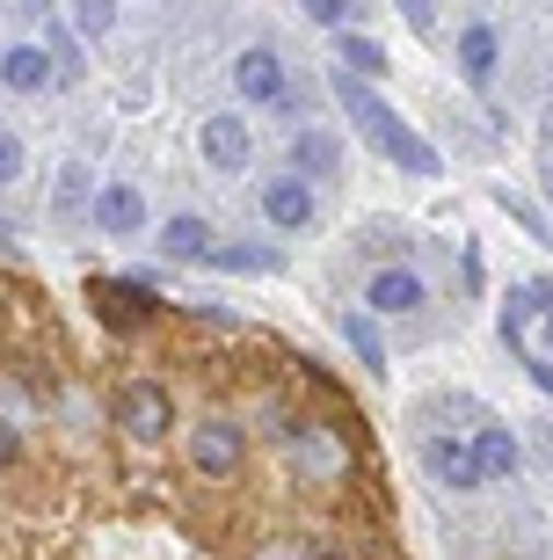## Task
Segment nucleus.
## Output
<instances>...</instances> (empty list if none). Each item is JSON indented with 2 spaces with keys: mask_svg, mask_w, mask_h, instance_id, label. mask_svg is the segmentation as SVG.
<instances>
[{
  "mask_svg": "<svg viewBox=\"0 0 553 560\" xmlns=\"http://www.w3.org/2000/svg\"><path fill=\"white\" fill-rule=\"evenodd\" d=\"M263 211L277 219V226H313V189H307V175H277V183L263 189Z\"/></svg>",
  "mask_w": 553,
  "mask_h": 560,
  "instance_id": "obj_9",
  "label": "nucleus"
},
{
  "mask_svg": "<svg viewBox=\"0 0 553 560\" xmlns=\"http://www.w3.org/2000/svg\"><path fill=\"white\" fill-rule=\"evenodd\" d=\"M95 219H103L110 233H139L146 226V197L117 183V189H103V197H95Z\"/></svg>",
  "mask_w": 553,
  "mask_h": 560,
  "instance_id": "obj_13",
  "label": "nucleus"
},
{
  "mask_svg": "<svg viewBox=\"0 0 553 560\" xmlns=\"http://www.w3.org/2000/svg\"><path fill=\"white\" fill-rule=\"evenodd\" d=\"M0 81L15 88V95H37V88L51 81V51H44V44H15V51L0 59Z\"/></svg>",
  "mask_w": 553,
  "mask_h": 560,
  "instance_id": "obj_10",
  "label": "nucleus"
},
{
  "mask_svg": "<svg viewBox=\"0 0 553 560\" xmlns=\"http://www.w3.org/2000/svg\"><path fill=\"white\" fill-rule=\"evenodd\" d=\"M161 248L175 255V262H205V255H211L205 219H168V226H161Z\"/></svg>",
  "mask_w": 553,
  "mask_h": 560,
  "instance_id": "obj_15",
  "label": "nucleus"
},
{
  "mask_svg": "<svg viewBox=\"0 0 553 560\" xmlns=\"http://www.w3.org/2000/svg\"><path fill=\"white\" fill-rule=\"evenodd\" d=\"M263 560H307V546H263Z\"/></svg>",
  "mask_w": 553,
  "mask_h": 560,
  "instance_id": "obj_26",
  "label": "nucleus"
},
{
  "mask_svg": "<svg viewBox=\"0 0 553 560\" xmlns=\"http://www.w3.org/2000/svg\"><path fill=\"white\" fill-rule=\"evenodd\" d=\"M110 22H117V0H73V30L81 37H103Z\"/></svg>",
  "mask_w": 553,
  "mask_h": 560,
  "instance_id": "obj_20",
  "label": "nucleus"
},
{
  "mask_svg": "<svg viewBox=\"0 0 553 560\" xmlns=\"http://www.w3.org/2000/svg\"><path fill=\"white\" fill-rule=\"evenodd\" d=\"M503 335H510L517 350H525V364H532V378L553 394V291L539 284H517L510 306H503Z\"/></svg>",
  "mask_w": 553,
  "mask_h": 560,
  "instance_id": "obj_2",
  "label": "nucleus"
},
{
  "mask_svg": "<svg viewBox=\"0 0 553 560\" xmlns=\"http://www.w3.org/2000/svg\"><path fill=\"white\" fill-rule=\"evenodd\" d=\"M459 66H466V81L481 88L495 73V30H481V22H473L466 37H459Z\"/></svg>",
  "mask_w": 553,
  "mask_h": 560,
  "instance_id": "obj_16",
  "label": "nucleus"
},
{
  "mask_svg": "<svg viewBox=\"0 0 553 560\" xmlns=\"http://www.w3.org/2000/svg\"><path fill=\"white\" fill-rule=\"evenodd\" d=\"M335 51H343L349 73H387V51H379L371 37H357V30H343V44H335Z\"/></svg>",
  "mask_w": 553,
  "mask_h": 560,
  "instance_id": "obj_18",
  "label": "nucleus"
},
{
  "mask_svg": "<svg viewBox=\"0 0 553 560\" xmlns=\"http://www.w3.org/2000/svg\"><path fill=\"white\" fill-rule=\"evenodd\" d=\"M117 422L139 436V444H161L168 422H175V408H168V394L153 386V378H131V386L117 394Z\"/></svg>",
  "mask_w": 553,
  "mask_h": 560,
  "instance_id": "obj_5",
  "label": "nucleus"
},
{
  "mask_svg": "<svg viewBox=\"0 0 553 560\" xmlns=\"http://www.w3.org/2000/svg\"><path fill=\"white\" fill-rule=\"evenodd\" d=\"M15 175H22V145L0 131V183H15Z\"/></svg>",
  "mask_w": 553,
  "mask_h": 560,
  "instance_id": "obj_24",
  "label": "nucleus"
},
{
  "mask_svg": "<svg viewBox=\"0 0 553 560\" xmlns=\"http://www.w3.org/2000/svg\"><path fill=\"white\" fill-rule=\"evenodd\" d=\"M197 145H205V161L211 167H247V125L241 117H205V131H197Z\"/></svg>",
  "mask_w": 553,
  "mask_h": 560,
  "instance_id": "obj_8",
  "label": "nucleus"
},
{
  "mask_svg": "<svg viewBox=\"0 0 553 560\" xmlns=\"http://www.w3.org/2000/svg\"><path fill=\"white\" fill-rule=\"evenodd\" d=\"M371 306H379V313L423 306V277H415V270H379V277H371Z\"/></svg>",
  "mask_w": 553,
  "mask_h": 560,
  "instance_id": "obj_12",
  "label": "nucleus"
},
{
  "mask_svg": "<svg viewBox=\"0 0 553 560\" xmlns=\"http://www.w3.org/2000/svg\"><path fill=\"white\" fill-rule=\"evenodd\" d=\"M401 15H408L415 30H430V22H437V15H430V0H401Z\"/></svg>",
  "mask_w": 553,
  "mask_h": 560,
  "instance_id": "obj_25",
  "label": "nucleus"
},
{
  "mask_svg": "<svg viewBox=\"0 0 553 560\" xmlns=\"http://www.w3.org/2000/svg\"><path fill=\"white\" fill-rule=\"evenodd\" d=\"M88 197V167H66V189H59V211H81Z\"/></svg>",
  "mask_w": 553,
  "mask_h": 560,
  "instance_id": "obj_23",
  "label": "nucleus"
},
{
  "mask_svg": "<svg viewBox=\"0 0 553 560\" xmlns=\"http://www.w3.org/2000/svg\"><path fill=\"white\" fill-rule=\"evenodd\" d=\"M335 103H343V117L357 131H365V145L371 153H387L393 167H408V175H437V153L423 139H415L408 125H401V117H393L387 103H379V95H371L365 81H357V73H335Z\"/></svg>",
  "mask_w": 553,
  "mask_h": 560,
  "instance_id": "obj_1",
  "label": "nucleus"
},
{
  "mask_svg": "<svg viewBox=\"0 0 553 560\" xmlns=\"http://www.w3.org/2000/svg\"><path fill=\"white\" fill-rule=\"evenodd\" d=\"M205 262H226V270H277V248H247V241H233V248H211Z\"/></svg>",
  "mask_w": 553,
  "mask_h": 560,
  "instance_id": "obj_19",
  "label": "nucleus"
},
{
  "mask_svg": "<svg viewBox=\"0 0 553 560\" xmlns=\"http://www.w3.org/2000/svg\"><path fill=\"white\" fill-rule=\"evenodd\" d=\"M343 335H349V350L365 357V364H387V350H379V328H371V320H357V313H349Z\"/></svg>",
  "mask_w": 553,
  "mask_h": 560,
  "instance_id": "obj_21",
  "label": "nucleus"
},
{
  "mask_svg": "<svg viewBox=\"0 0 553 560\" xmlns=\"http://www.w3.org/2000/svg\"><path fill=\"white\" fill-rule=\"evenodd\" d=\"M335 161H343V145L329 131H299V175H335Z\"/></svg>",
  "mask_w": 553,
  "mask_h": 560,
  "instance_id": "obj_17",
  "label": "nucleus"
},
{
  "mask_svg": "<svg viewBox=\"0 0 553 560\" xmlns=\"http://www.w3.org/2000/svg\"><path fill=\"white\" fill-rule=\"evenodd\" d=\"M299 8H307L313 22H329V30H343V22H349V0H299Z\"/></svg>",
  "mask_w": 553,
  "mask_h": 560,
  "instance_id": "obj_22",
  "label": "nucleus"
},
{
  "mask_svg": "<svg viewBox=\"0 0 553 560\" xmlns=\"http://www.w3.org/2000/svg\"><path fill=\"white\" fill-rule=\"evenodd\" d=\"M189 466H197L205 480H233L241 474V422H226V416L197 422V436H189Z\"/></svg>",
  "mask_w": 553,
  "mask_h": 560,
  "instance_id": "obj_4",
  "label": "nucleus"
},
{
  "mask_svg": "<svg viewBox=\"0 0 553 560\" xmlns=\"http://www.w3.org/2000/svg\"><path fill=\"white\" fill-rule=\"evenodd\" d=\"M473 466H481V480H510V474H517V436H510V430H481V444H473Z\"/></svg>",
  "mask_w": 553,
  "mask_h": 560,
  "instance_id": "obj_14",
  "label": "nucleus"
},
{
  "mask_svg": "<svg viewBox=\"0 0 553 560\" xmlns=\"http://www.w3.org/2000/svg\"><path fill=\"white\" fill-rule=\"evenodd\" d=\"M88 299H95V313H103L110 328H139L146 313H153V291L146 284H117V277H95Z\"/></svg>",
  "mask_w": 553,
  "mask_h": 560,
  "instance_id": "obj_6",
  "label": "nucleus"
},
{
  "mask_svg": "<svg viewBox=\"0 0 553 560\" xmlns=\"http://www.w3.org/2000/svg\"><path fill=\"white\" fill-rule=\"evenodd\" d=\"M8 458H15V436H8V422H0V466H8Z\"/></svg>",
  "mask_w": 553,
  "mask_h": 560,
  "instance_id": "obj_27",
  "label": "nucleus"
},
{
  "mask_svg": "<svg viewBox=\"0 0 553 560\" xmlns=\"http://www.w3.org/2000/svg\"><path fill=\"white\" fill-rule=\"evenodd\" d=\"M423 458H430V474H437V480H451V488H481V466H473L466 444H451V436H430V444H423Z\"/></svg>",
  "mask_w": 553,
  "mask_h": 560,
  "instance_id": "obj_11",
  "label": "nucleus"
},
{
  "mask_svg": "<svg viewBox=\"0 0 553 560\" xmlns=\"http://www.w3.org/2000/svg\"><path fill=\"white\" fill-rule=\"evenodd\" d=\"M233 81H241L247 103H285V95H291V81H285V66H277V51H241Z\"/></svg>",
  "mask_w": 553,
  "mask_h": 560,
  "instance_id": "obj_7",
  "label": "nucleus"
},
{
  "mask_svg": "<svg viewBox=\"0 0 553 560\" xmlns=\"http://www.w3.org/2000/svg\"><path fill=\"white\" fill-rule=\"evenodd\" d=\"M285 444H291V480H307V488H335L349 474V444L329 422H291Z\"/></svg>",
  "mask_w": 553,
  "mask_h": 560,
  "instance_id": "obj_3",
  "label": "nucleus"
}]
</instances>
